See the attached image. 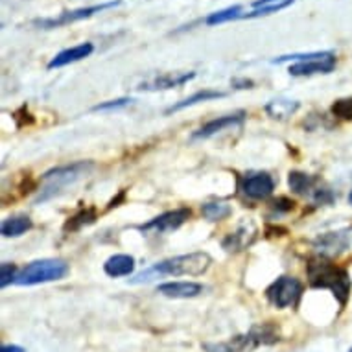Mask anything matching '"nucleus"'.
I'll return each mask as SVG.
<instances>
[{
    "label": "nucleus",
    "instance_id": "nucleus-10",
    "mask_svg": "<svg viewBox=\"0 0 352 352\" xmlns=\"http://www.w3.org/2000/svg\"><path fill=\"white\" fill-rule=\"evenodd\" d=\"M352 243V234L349 229H343V231H334V232H324V234H319L316 240H314V248L319 253V256H324V258H334V256H340L351 248Z\"/></svg>",
    "mask_w": 352,
    "mask_h": 352
},
{
    "label": "nucleus",
    "instance_id": "nucleus-32",
    "mask_svg": "<svg viewBox=\"0 0 352 352\" xmlns=\"http://www.w3.org/2000/svg\"><path fill=\"white\" fill-rule=\"evenodd\" d=\"M272 2H277V0H254V2H253V8L264 6V4H272Z\"/></svg>",
    "mask_w": 352,
    "mask_h": 352
},
{
    "label": "nucleus",
    "instance_id": "nucleus-14",
    "mask_svg": "<svg viewBox=\"0 0 352 352\" xmlns=\"http://www.w3.org/2000/svg\"><path fill=\"white\" fill-rule=\"evenodd\" d=\"M256 226H254L251 219H243L242 223L238 226V229L234 232H231L229 236L223 240V249L227 251H243V249H248L251 243L254 242V238H256Z\"/></svg>",
    "mask_w": 352,
    "mask_h": 352
},
{
    "label": "nucleus",
    "instance_id": "nucleus-5",
    "mask_svg": "<svg viewBox=\"0 0 352 352\" xmlns=\"http://www.w3.org/2000/svg\"><path fill=\"white\" fill-rule=\"evenodd\" d=\"M69 275V264L58 258H45L30 262L17 275L15 284L19 286H35V284L54 283Z\"/></svg>",
    "mask_w": 352,
    "mask_h": 352
},
{
    "label": "nucleus",
    "instance_id": "nucleus-24",
    "mask_svg": "<svg viewBox=\"0 0 352 352\" xmlns=\"http://www.w3.org/2000/svg\"><path fill=\"white\" fill-rule=\"evenodd\" d=\"M201 214L208 221H221L231 214V207L223 201H210L201 205Z\"/></svg>",
    "mask_w": 352,
    "mask_h": 352
},
{
    "label": "nucleus",
    "instance_id": "nucleus-29",
    "mask_svg": "<svg viewBox=\"0 0 352 352\" xmlns=\"http://www.w3.org/2000/svg\"><path fill=\"white\" fill-rule=\"evenodd\" d=\"M133 102L131 98H120V100H111V102H105V104H100L96 107H93V111H113L120 109V107H126Z\"/></svg>",
    "mask_w": 352,
    "mask_h": 352
},
{
    "label": "nucleus",
    "instance_id": "nucleus-30",
    "mask_svg": "<svg viewBox=\"0 0 352 352\" xmlns=\"http://www.w3.org/2000/svg\"><path fill=\"white\" fill-rule=\"evenodd\" d=\"M295 201L288 199V197H278L275 201L272 203V208L275 212H289V210H294Z\"/></svg>",
    "mask_w": 352,
    "mask_h": 352
},
{
    "label": "nucleus",
    "instance_id": "nucleus-27",
    "mask_svg": "<svg viewBox=\"0 0 352 352\" xmlns=\"http://www.w3.org/2000/svg\"><path fill=\"white\" fill-rule=\"evenodd\" d=\"M17 266L15 264H10V262H4V264H0V286L2 288H6L10 284H13L17 280Z\"/></svg>",
    "mask_w": 352,
    "mask_h": 352
},
{
    "label": "nucleus",
    "instance_id": "nucleus-26",
    "mask_svg": "<svg viewBox=\"0 0 352 352\" xmlns=\"http://www.w3.org/2000/svg\"><path fill=\"white\" fill-rule=\"evenodd\" d=\"M332 115L341 120H352V98L336 100L332 104Z\"/></svg>",
    "mask_w": 352,
    "mask_h": 352
},
{
    "label": "nucleus",
    "instance_id": "nucleus-21",
    "mask_svg": "<svg viewBox=\"0 0 352 352\" xmlns=\"http://www.w3.org/2000/svg\"><path fill=\"white\" fill-rule=\"evenodd\" d=\"M299 109V102H292V100H273L266 105V113L272 118H277V120H284Z\"/></svg>",
    "mask_w": 352,
    "mask_h": 352
},
{
    "label": "nucleus",
    "instance_id": "nucleus-12",
    "mask_svg": "<svg viewBox=\"0 0 352 352\" xmlns=\"http://www.w3.org/2000/svg\"><path fill=\"white\" fill-rule=\"evenodd\" d=\"M196 78V72H164L153 78H148L140 83L139 91H168L173 87H181Z\"/></svg>",
    "mask_w": 352,
    "mask_h": 352
},
{
    "label": "nucleus",
    "instance_id": "nucleus-8",
    "mask_svg": "<svg viewBox=\"0 0 352 352\" xmlns=\"http://www.w3.org/2000/svg\"><path fill=\"white\" fill-rule=\"evenodd\" d=\"M192 210L186 207L175 208V210H168V212L157 216V218L150 219L148 223H142L139 227L142 232L148 234H166V232L177 231L179 227H183L190 219Z\"/></svg>",
    "mask_w": 352,
    "mask_h": 352
},
{
    "label": "nucleus",
    "instance_id": "nucleus-18",
    "mask_svg": "<svg viewBox=\"0 0 352 352\" xmlns=\"http://www.w3.org/2000/svg\"><path fill=\"white\" fill-rule=\"evenodd\" d=\"M34 227V221L28 216H13L2 221L0 232L4 238H17L23 236L24 232H28Z\"/></svg>",
    "mask_w": 352,
    "mask_h": 352
},
{
    "label": "nucleus",
    "instance_id": "nucleus-1",
    "mask_svg": "<svg viewBox=\"0 0 352 352\" xmlns=\"http://www.w3.org/2000/svg\"><path fill=\"white\" fill-rule=\"evenodd\" d=\"M212 264L210 254L205 251H196V253L179 254L173 258L162 260L157 262L155 266L148 267L146 272L135 275L133 278H129L131 284H144L150 283L153 278L159 277H199L203 273H207V270Z\"/></svg>",
    "mask_w": 352,
    "mask_h": 352
},
{
    "label": "nucleus",
    "instance_id": "nucleus-13",
    "mask_svg": "<svg viewBox=\"0 0 352 352\" xmlns=\"http://www.w3.org/2000/svg\"><path fill=\"white\" fill-rule=\"evenodd\" d=\"M243 120H245V113H243V111H240V113H234V115L219 116V118H214V120L207 122V124H205L201 129H197L196 133L192 135V139L194 140L210 139V137L221 133V131H226V129L242 126Z\"/></svg>",
    "mask_w": 352,
    "mask_h": 352
},
{
    "label": "nucleus",
    "instance_id": "nucleus-20",
    "mask_svg": "<svg viewBox=\"0 0 352 352\" xmlns=\"http://www.w3.org/2000/svg\"><path fill=\"white\" fill-rule=\"evenodd\" d=\"M223 96H226V93L212 91V89H205V91H199V93L192 94V96H188V98L183 100V102H179V104L172 105V107L166 111V115H170V113H177V111L186 109V107H192V105L199 104V102H210V100L223 98Z\"/></svg>",
    "mask_w": 352,
    "mask_h": 352
},
{
    "label": "nucleus",
    "instance_id": "nucleus-16",
    "mask_svg": "<svg viewBox=\"0 0 352 352\" xmlns=\"http://www.w3.org/2000/svg\"><path fill=\"white\" fill-rule=\"evenodd\" d=\"M94 52L93 43H81L78 47L67 48L63 52H59L56 58H52V61L48 63V69H61V67H67L70 63H76V61H81V59L89 58L91 54Z\"/></svg>",
    "mask_w": 352,
    "mask_h": 352
},
{
    "label": "nucleus",
    "instance_id": "nucleus-2",
    "mask_svg": "<svg viewBox=\"0 0 352 352\" xmlns=\"http://www.w3.org/2000/svg\"><path fill=\"white\" fill-rule=\"evenodd\" d=\"M308 283L316 289H330L340 306H345L351 297L352 280L346 270L332 264L324 256H316L308 260L306 264Z\"/></svg>",
    "mask_w": 352,
    "mask_h": 352
},
{
    "label": "nucleus",
    "instance_id": "nucleus-11",
    "mask_svg": "<svg viewBox=\"0 0 352 352\" xmlns=\"http://www.w3.org/2000/svg\"><path fill=\"white\" fill-rule=\"evenodd\" d=\"M240 190L251 199H266L275 190V179L266 172L248 173L240 181Z\"/></svg>",
    "mask_w": 352,
    "mask_h": 352
},
{
    "label": "nucleus",
    "instance_id": "nucleus-7",
    "mask_svg": "<svg viewBox=\"0 0 352 352\" xmlns=\"http://www.w3.org/2000/svg\"><path fill=\"white\" fill-rule=\"evenodd\" d=\"M120 0H109V2H102V4H96V6H87V8H78V10H70V12L59 13L58 17L50 19H37L34 21V24L37 28L43 30H52L59 28V26H67V24H74L78 21H83V19H89L96 15L100 12H105V10H111V8L120 6Z\"/></svg>",
    "mask_w": 352,
    "mask_h": 352
},
{
    "label": "nucleus",
    "instance_id": "nucleus-19",
    "mask_svg": "<svg viewBox=\"0 0 352 352\" xmlns=\"http://www.w3.org/2000/svg\"><path fill=\"white\" fill-rule=\"evenodd\" d=\"M288 185L289 188H292V192H295V194H300V196L310 194V196H312V192L316 190V186H318V179L312 177V175H308V173L289 172Z\"/></svg>",
    "mask_w": 352,
    "mask_h": 352
},
{
    "label": "nucleus",
    "instance_id": "nucleus-3",
    "mask_svg": "<svg viewBox=\"0 0 352 352\" xmlns=\"http://www.w3.org/2000/svg\"><path fill=\"white\" fill-rule=\"evenodd\" d=\"M280 340L278 327L273 323H262L251 327L248 334L234 336L229 341L221 343H205L207 352H251L262 345H273Z\"/></svg>",
    "mask_w": 352,
    "mask_h": 352
},
{
    "label": "nucleus",
    "instance_id": "nucleus-25",
    "mask_svg": "<svg viewBox=\"0 0 352 352\" xmlns=\"http://www.w3.org/2000/svg\"><path fill=\"white\" fill-rule=\"evenodd\" d=\"M295 0H277V2H272V4H264V6L253 8V12L243 13L242 19H256V17H266V15H272V13H278L280 10H286L288 6H292Z\"/></svg>",
    "mask_w": 352,
    "mask_h": 352
},
{
    "label": "nucleus",
    "instance_id": "nucleus-34",
    "mask_svg": "<svg viewBox=\"0 0 352 352\" xmlns=\"http://www.w3.org/2000/svg\"><path fill=\"white\" fill-rule=\"evenodd\" d=\"M349 352H352V346H351V351H349Z\"/></svg>",
    "mask_w": 352,
    "mask_h": 352
},
{
    "label": "nucleus",
    "instance_id": "nucleus-9",
    "mask_svg": "<svg viewBox=\"0 0 352 352\" xmlns=\"http://www.w3.org/2000/svg\"><path fill=\"white\" fill-rule=\"evenodd\" d=\"M336 69V54L332 52H310L308 59L289 65L288 72L292 76H314L329 74Z\"/></svg>",
    "mask_w": 352,
    "mask_h": 352
},
{
    "label": "nucleus",
    "instance_id": "nucleus-6",
    "mask_svg": "<svg viewBox=\"0 0 352 352\" xmlns=\"http://www.w3.org/2000/svg\"><path fill=\"white\" fill-rule=\"evenodd\" d=\"M267 300L272 302L275 308L284 310V308H295L299 305L300 297H302V283L295 277H278L275 283H272L266 289Z\"/></svg>",
    "mask_w": 352,
    "mask_h": 352
},
{
    "label": "nucleus",
    "instance_id": "nucleus-4",
    "mask_svg": "<svg viewBox=\"0 0 352 352\" xmlns=\"http://www.w3.org/2000/svg\"><path fill=\"white\" fill-rule=\"evenodd\" d=\"M91 170H93V162L89 161L74 162V164H69V166L50 170V172L43 175V188H41L37 201H47L50 197L58 196L59 192H63L69 185L78 183Z\"/></svg>",
    "mask_w": 352,
    "mask_h": 352
},
{
    "label": "nucleus",
    "instance_id": "nucleus-28",
    "mask_svg": "<svg viewBox=\"0 0 352 352\" xmlns=\"http://www.w3.org/2000/svg\"><path fill=\"white\" fill-rule=\"evenodd\" d=\"M312 199L314 203L318 205H330L334 201V194L330 188H324V186H316V190L312 192Z\"/></svg>",
    "mask_w": 352,
    "mask_h": 352
},
{
    "label": "nucleus",
    "instance_id": "nucleus-15",
    "mask_svg": "<svg viewBox=\"0 0 352 352\" xmlns=\"http://www.w3.org/2000/svg\"><path fill=\"white\" fill-rule=\"evenodd\" d=\"M157 292L170 299H194L201 295L205 288L197 283H164L157 286Z\"/></svg>",
    "mask_w": 352,
    "mask_h": 352
},
{
    "label": "nucleus",
    "instance_id": "nucleus-31",
    "mask_svg": "<svg viewBox=\"0 0 352 352\" xmlns=\"http://www.w3.org/2000/svg\"><path fill=\"white\" fill-rule=\"evenodd\" d=\"M0 352H26V349L19 345H2L0 346Z\"/></svg>",
    "mask_w": 352,
    "mask_h": 352
},
{
    "label": "nucleus",
    "instance_id": "nucleus-23",
    "mask_svg": "<svg viewBox=\"0 0 352 352\" xmlns=\"http://www.w3.org/2000/svg\"><path fill=\"white\" fill-rule=\"evenodd\" d=\"M242 15H243L242 6H231V8H226V10H219V12L216 13H210V15L205 19V23H207L208 26H216V24L238 21V19H242Z\"/></svg>",
    "mask_w": 352,
    "mask_h": 352
},
{
    "label": "nucleus",
    "instance_id": "nucleus-17",
    "mask_svg": "<svg viewBox=\"0 0 352 352\" xmlns=\"http://www.w3.org/2000/svg\"><path fill=\"white\" fill-rule=\"evenodd\" d=\"M104 272L113 278L129 277L135 272V258L131 254H115L105 260Z\"/></svg>",
    "mask_w": 352,
    "mask_h": 352
},
{
    "label": "nucleus",
    "instance_id": "nucleus-22",
    "mask_svg": "<svg viewBox=\"0 0 352 352\" xmlns=\"http://www.w3.org/2000/svg\"><path fill=\"white\" fill-rule=\"evenodd\" d=\"M94 219H96V210H94V208H83V210H80L78 214H74L72 218L67 219V223H65L63 229L67 232H76L80 231V229H83V227L94 223Z\"/></svg>",
    "mask_w": 352,
    "mask_h": 352
},
{
    "label": "nucleus",
    "instance_id": "nucleus-33",
    "mask_svg": "<svg viewBox=\"0 0 352 352\" xmlns=\"http://www.w3.org/2000/svg\"><path fill=\"white\" fill-rule=\"evenodd\" d=\"M349 203H351V205H352V192H351V194H349Z\"/></svg>",
    "mask_w": 352,
    "mask_h": 352
}]
</instances>
